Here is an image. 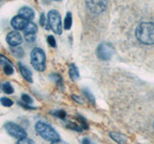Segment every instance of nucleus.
Returning a JSON list of instances; mask_svg holds the SVG:
<instances>
[{
  "label": "nucleus",
  "mask_w": 154,
  "mask_h": 144,
  "mask_svg": "<svg viewBox=\"0 0 154 144\" xmlns=\"http://www.w3.org/2000/svg\"><path fill=\"white\" fill-rule=\"evenodd\" d=\"M136 38L143 44H154V23L142 22L136 29Z\"/></svg>",
  "instance_id": "nucleus-1"
},
{
  "label": "nucleus",
  "mask_w": 154,
  "mask_h": 144,
  "mask_svg": "<svg viewBox=\"0 0 154 144\" xmlns=\"http://www.w3.org/2000/svg\"><path fill=\"white\" fill-rule=\"evenodd\" d=\"M35 129L37 133L38 134V136L47 141L54 142V141L60 140V136H59V134H57V132L50 126V125H48L45 122H42V121L37 122Z\"/></svg>",
  "instance_id": "nucleus-2"
},
{
  "label": "nucleus",
  "mask_w": 154,
  "mask_h": 144,
  "mask_svg": "<svg viewBox=\"0 0 154 144\" xmlns=\"http://www.w3.org/2000/svg\"><path fill=\"white\" fill-rule=\"evenodd\" d=\"M31 64L37 71H43L45 69L46 57L45 53L41 48H34L31 52Z\"/></svg>",
  "instance_id": "nucleus-3"
},
{
  "label": "nucleus",
  "mask_w": 154,
  "mask_h": 144,
  "mask_svg": "<svg viewBox=\"0 0 154 144\" xmlns=\"http://www.w3.org/2000/svg\"><path fill=\"white\" fill-rule=\"evenodd\" d=\"M47 26L48 29L54 32L57 35H61L63 28H62V20H61V16L56 10H52L48 13L47 16Z\"/></svg>",
  "instance_id": "nucleus-4"
},
{
  "label": "nucleus",
  "mask_w": 154,
  "mask_h": 144,
  "mask_svg": "<svg viewBox=\"0 0 154 144\" xmlns=\"http://www.w3.org/2000/svg\"><path fill=\"white\" fill-rule=\"evenodd\" d=\"M86 7L94 14H100L107 9L106 0H86Z\"/></svg>",
  "instance_id": "nucleus-5"
},
{
  "label": "nucleus",
  "mask_w": 154,
  "mask_h": 144,
  "mask_svg": "<svg viewBox=\"0 0 154 144\" xmlns=\"http://www.w3.org/2000/svg\"><path fill=\"white\" fill-rule=\"evenodd\" d=\"M115 53V49L113 45L108 42H102L98 45L97 49H96V55H97L98 59L102 61H108L113 57Z\"/></svg>",
  "instance_id": "nucleus-6"
},
{
  "label": "nucleus",
  "mask_w": 154,
  "mask_h": 144,
  "mask_svg": "<svg viewBox=\"0 0 154 144\" xmlns=\"http://www.w3.org/2000/svg\"><path fill=\"white\" fill-rule=\"evenodd\" d=\"M4 127H5V130L7 131V133L13 137H16L17 139L27 137V133L25 130L16 123L7 122L4 125Z\"/></svg>",
  "instance_id": "nucleus-7"
},
{
  "label": "nucleus",
  "mask_w": 154,
  "mask_h": 144,
  "mask_svg": "<svg viewBox=\"0 0 154 144\" xmlns=\"http://www.w3.org/2000/svg\"><path fill=\"white\" fill-rule=\"evenodd\" d=\"M6 40L11 46H18L22 43V37L17 31H13L7 35Z\"/></svg>",
  "instance_id": "nucleus-8"
},
{
  "label": "nucleus",
  "mask_w": 154,
  "mask_h": 144,
  "mask_svg": "<svg viewBox=\"0 0 154 144\" xmlns=\"http://www.w3.org/2000/svg\"><path fill=\"white\" fill-rule=\"evenodd\" d=\"M28 21L25 20L23 17H21L20 16H17L13 17V19L11 20V25L12 27L14 29V30L17 31H21L23 30L24 28H25V26L27 25Z\"/></svg>",
  "instance_id": "nucleus-9"
},
{
  "label": "nucleus",
  "mask_w": 154,
  "mask_h": 144,
  "mask_svg": "<svg viewBox=\"0 0 154 144\" xmlns=\"http://www.w3.org/2000/svg\"><path fill=\"white\" fill-rule=\"evenodd\" d=\"M18 16H20L27 21H30V20H33L34 17H35V13H34L32 8L28 7V6H24L19 9Z\"/></svg>",
  "instance_id": "nucleus-10"
},
{
  "label": "nucleus",
  "mask_w": 154,
  "mask_h": 144,
  "mask_svg": "<svg viewBox=\"0 0 154 144\" xmlns=\"http://www.w3.org/2000/svg\"><path fill=\"white\" fill-rule=\"evenodd\" d=\"M18 68H19V71H20V73H21L23 78L25 79L27 82H29V83H33V76H32L31 70L29 69L26 65L21 64V62H19L18 64Z\"/></svg>",
  "instance_id": "nucleus-11"
},
{
  "label": "nucleus",
  "mask_w": 154,
  "mask_h": 144,
  "mask_svg": "<svg viewBox=\"0 0 154 144\" xmlns=\"http://www.w3.org/2000/svg\"><path fill=\"white\" fill-rule=\"evenodd\" d=\"M110 137L113 139L114 141H116L119 144H124L127 141V137L126 136H124L123 134L119 133V132H111L109 134Z\"/></svg>",
  "instance_id": "nucleus-12"
},
{
  "label": "nucleus",
  "mask_w": 154,
  "mask_h": 144,
  "mask_svg": "<svg viewBox=\"0 0 154 144\" xmlns=\"http://www.w3.org/2000/svg\"><path fill=\"white\" fill-rule=\"evenodd\" d=\"M69 77L72 81H76L79 79V70H78V67H77L74 64H69Z\"/></svg>",
  "instance_id": "nucleus-13"
},
{
  "label": "nucleus",
  "mask_w": 154,
  "mask_h": 144,
  "mask_svg": "<svg viewBox=\"0 0 154 144\" xmlns=\"http://www.w3.org/2000/svg\"><path fill=\"white\" fill-rule=\"evenodd\" d=\"M23 31L24 34H36L38 32V26L33 22H28Z\"/></svg>",
  "instance_id": "nucleus-14"
},
{
  "label": "nucleus",
  "mask_w": 154,
  "mask_h": 144,
  "mask_svg": "<svg viewBox=\"0 0 154 144\" xmlns=\"http://www.w3.org/2000/svg\"><path fill=\"white\" fill-rule=\"evenodd\" d=\"M49 78H50L52 81H54L55 83L57 84V86L63 89V88H64V83H63L62 77H61L59 74H58V73H52V74L49 75Z\"/></svg>",
  "instance_id": "nucleus-15"
},
{
  "label": "nucleus",
  "mask_w": 154,
  "mask_h": 144,
  "mask_svg": "<svg viewBox=\"0 0 154 144\" xmlns=\"http://www.w3.org/2000/svg\"><path fill=\"white\" fill-rule=\"evenodd\" d=\"M71 26H72V14L70 12H67L64 20V28L65 30H70Z\"/></svg>",
  "instance_id": "nucleus-16"
},
{
  "label": "nucleus",
  "mask_w": 154,
  "mask_h": 144,
  "mask_svg": "<svg viewBox=\"0 0 154 144\" xmlns=\"http://www.w3.org/2000/svg\"><path fill=\"white\" fill-rule=\"evenodd\" d=\"M82 92L84 93L85 97H86L87 99H88V101H89V102H90L91 104H93V105L95 104V98H94V96L93 95V93L91 92L89 88H84L83 89H82Z\"/></svg>",
  "instance_id": "nucleus-17"
},
{
  "label": "nucleus",
  "mask_w": 154,
  "mask_h": 144,
  "mask_svg": "<svg viewBox=\"0 0 154 144\" xmlns=\"http://www.w3.org/2000/svg\"><path fill=\"white\" fill-rule=\"evenodd\" d=\"M12 54L17 57V58H22L24 56V50L22 49L21 47H17V46H12L11 49Z\"/></svg>",
  "instance_id": "nucleus-18"
},
{
  "label": "nucleus",
  "mask_w": 154,
  "mask_h": 144,
  "mask_svg": "<svg viewBox=\"0 0 154 144\" xmlns=\"http://www.w3.org/2000/svg\"><path fill=\"white\" fill-rule=\"evenodd\" d=\"M52 115H54L57 118H60V119H63L65 120L66 117V112H65L64 110H55V112H50Z\"/></svg>",
  "instance_id": "nucleus-19"
},
{
  "label": "nucleus",
  "mask_w": 154,
  "mask_h": 144,
  "mask_svg": "<svg viewBox=\"0 0 154 144\" xmlns=\"http://www.w3.org/2000/svg\"><path fill=\"white\" fill-rule=\"evenodd\" d=\"M66 128H69L72 131H75V132H82L83 131V128H82L80 125L73 123V122H69L66 124Z\"/></svg>",
  "instance_id": "nucleus-20"
},
{
  "label": "nucleus",
  "mask_w": 154,
  "mask_h": 144,
  "mask_svg": "<svg viewBox=\"0 0 154 144\" xmlns=\"http://www.w3.org/2000/svg\"><path fill=\"white\" fill-rule=\"evenodd\" d=\"M3 91L6 94H12L14 93V88L12 86V85L10 84V83H5L3 85Z\"/></svg>",
  "instance_id": "nucleus-21"
},
{
  "label": "nucleus",
  "mask_w": 154,
  "mask_h": 144,
  "mask_svg": "<svg viewBox=\"0 0 154 144\" xmlns=\"http://www.w3.org/2000/svg\"><path fill=\"white\" fill-rule=\"evenodd\" d=\"M77 118H78V120L80 121L81 127L83 128V130H88L89 129V124H88V122H87V120H86L85 117H83L82 115H78Z\"/></svg>",
  "instance_id": "nucleus-22"
},
{
  "label": "nucleus",
  "mask_w": 154,
  "mask_h": 144,
  "mask_svg": "<svg viewBox=\"0 0 154 144\" xmlns=\"http://www.w3.org/2000/svg\"><path fill=\"white\" fill-rule=\"evenodd\" d=\"M0 102H1V104L4 106V107H12L14 102L11 100V99H9L7 97H2L1 99H0Z\"/></svg>",
  "instance_id": "nucleus-23"
},
{
  "label": "nucleus",
  "mask_w": 154,
  "mask_h": 144,
  "mask_svg": "<svg viewBox=\"0 0 154 144\" xmlns=\"http://www.w3.org/2000/svg\"><path fill=\"white\" fill-rule=\"evenodd\" d=\"M4 73L6 75H12L14 73V68L11 64H4Z\"/></svg>",
  "instance_id": "nucleus-24"
},
{
  "label": "nucleus",
  "mask_w": 154,
  "mask_h": 144,
  "mask_svg": "<svg viewBox=\"0 0 154 144\" xmlns=\"http://www.w3.org/2000/svg\"><path fill=\"white\" fill-rule=\"evenodd\" d=\"M21 100H22L25 104H27V105H30V104L33 103V99H32L28 94H25V93H23V94L21 95Z\"/></svg>",
  "instance_id": "nucleus-25"
},
{
  "label": "nucleus",
  "mask_w": 154,
  "mask_h": 144,
  "mask_svg": "<svg viewBox=\"0 0 154 144\" xmlns=\"http://www.w3.org/2000/svg\"><path fill=\"white\" fill-rule=\"evenodd\" d=\"M17 144H36L34 142L31 138H27V137H24L21 139H18V141Z\"/></svg>",
  "instance_id": "nucleus-26"
},
{
  "label": "nucleus",
  "mask_w": 154,
  "mask_h": 144,
  "mask_svg": "<svg viewBox=\"0 0 154 144\" xmlns=\"http://www.w3.org/2000/svg\"><path fill=\"white\" fill-rule=\"evenodd\" d=\"M24 38H25L26 41L34 42L36 40V34H25V35H24Z\"/></svg>",
  "instance_id": "nucleus-27"
},
{
  "label": "nucleus",
  "mask_w": 154,
  "mask_h": 144,
  "mask_svg": "<svg viewBox=\"0 0 154 144\" xmlns=\"http://www.w3.org/2000/svg\"><path fill=\"white\" fill-rule=\"evenodd\" d=\"M47 42L51 47H56L57 46V43H56V40L55 38L53 36H48L47 37Z\"/></svg>",
  "instance_id": "nucleus-28"
},
{
  "label": "nucleus",
  "mask_w": 154,
  "mask_h": 144,
  "mask_svg": "<svg viewBox=\"0 0 154 144\" xmlns=\"http://www.w3.org/2000/svg\"><path fill=\"white\" fill-rule=\"evenodd\" d=\"M71 98L73 99L76 103H78V104H84V101H83V99H82V97H80L79 95H76V94H72L71 95Z\"/></svg>",
  "instance_id": "nucleus-29"
},
{
  "label": "nucleus",
  "mask_w": 154,
  "mask_h": 144,
  "mask_svg": "<svg viewBox=\"0 0 154 144\" xmlns=\"http://www.w3.org/2000/svg\"><path fill=\"white\" fill-rule=\"evenodd\" d=\"M11 64V61L7 57L0 54V64Z\"/></svg>",
  "instance_id": "nucleus-30"
},
{
  "label": "nucleus",
  "mask_w": 154,
  "mask_h": 144,
  "mask_svg": "<svg viewBox=\"0 0 154 144\" xmlns=\"http://www.w3.org/2000/svg\"><path fill=\"white\" fill-rule=\"evenodd\" d=\"M40 24H41V26H45V14H41V17H40Z\"/></svg>",
  "instance_id": "nucleus-31"
},
{
  "label": "nucleus",
  "mask_w": 154,
  "mask_h": 144,
  "mask_svg": "<svg viewBox=\"0 0 154 144\" xmlns=\"http://www.w3.org/2000/svg\"><path fill=\"white\" fill-rule=\"evenodd\" d=\"M82 144H91V140L89 138L85 137V138L82 139Z\"/></svg>",
  "instance_id": "nucleus-32"
},
{
  "label": "nucleus",
  "mask_w": 154,
  "mask_h": 144,
  "mask_svg": "<svg viewBox=\"0 0 154 144\" xmlns=\"http://www.w3.org/2000/svg\"><path fill=\"white\" fill-rule=\"evenodd\" d=\"M51 144H67L65 141H61V140H58V141H54V142H51Z\"/></svg>",
  "instance_id": "nucleus-33"
},
{
  "label": "nucleus",
  "mask_w": 154,
  "mask_h": 144,
  "mask_svg": "<svg viewBox=\"0 0 154 144\" xmlns=\"http://www.w3.org/2000/svg\"><path fill=\"white\" fill-rule=\"evenodd\" d=\"M55 1H61V0H55Z\"/></svg>",
  "instance_id": "nucleus-34"
},
{
  "label": "nucleus",
  "mask_w": 154,
  "mask_h": 144,
  "mask_svg": "<svg viewBox=\"0 0 154 144\" xmlns=\"http://www.w3.org/2000/svg\"><path fill=\"white\" fill-rule=\"evenodd\" d=\"M153 128H154V123H153Z\"/></svg>",
  "instance_id": "nucleus-35"
}]
</instances>
